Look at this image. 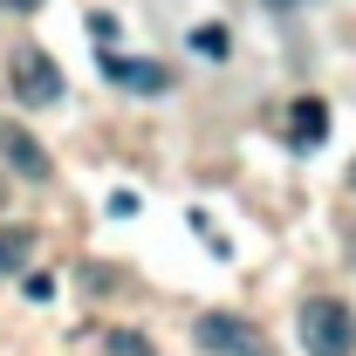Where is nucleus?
I'll list each match as a JSON object with an SVG mask.
<instances>
[{"label":"nucleus","instance_id":"f257e3e1","mask_svg":"<svg viewBox=\"0 0 356 356\" xmlns=\"http://www.w3.org/2000/svg\"><path fill=\"white\" fill-rule=\"evenodd\" d=\"M302 350L309 356H350L356 350V315L336 295H309L302 302Z\"/></svg>","mask_w":356,"mask_h":356},{"label":"nucleus","instance_id":"f03ea898","mask_svg":"<svg viewBox=\"0 0 356 356\" xmlns=\"http://www.w3.org/2000/svg\"><path fill=\"white\" fill-rule=\"evenodd\" d=\"M7 83H14V96H21V103L48 110V103L62 96V69H55V55H42V48H14V62H7Z\"/></svg>","mask_w":356,"mask_h":356},{"label":"nucleus","instance_id":"7ed1b4c3","mask_svg":"<svg viewBox=\"0 0 356 356\" xmlns=\"http://www.w3.org/2000/svg\"><path fill=\"white\" fill-rule=\"evenodd\" d=\"M192 336H199V350H213V356H267L261 329H254V322H240V315H226V309H206Z\"/></svg>","mask_w":356,"mask_h":356},{"label":"nucleus","instance_id":"20e7f679","mask_svg":"<svg viewBox=\"0 0 356 356\" xmlns=\"http://www.w3.org/2000/svg\"><path fill=\"white\" fill-rule=\"evenodd\" d=\"M0 165L14 178H28V185H48V178H55V158L42 151V137L21 131L14 117H0Z\"/></svg>","mask_w":356,"mask_h":356},{"label":"nucleus","instance_id":"39448f33","mask_svg":"<svg viewBox=\"0 0 356 356\" xmlns=\"http://www.w3.org/2000/svg\"><path fill=\"white\" fill-rule=\"evenodd\" d=\"M103 69H110L124 89H137V96H165V89H172V76H165L158 62H124V55H110Z\"/></svg>","mask_w":356,"mask_h":356},{"label":"nucleus","instance_id":"423d86ee","mask_svg":"<svg viewBox=\"0 0 356 356\" xmlns=\"http://www.w3.org/2000/svg\"><path fill=\"white\" fill-rule=\"evenodd\" d=\"M329 137V103L322 96H302L295 103V144H322Z\"/></svg>","mask_w":356,"mask_h":356},{"label":"nucleus","instance_id":"0eeeda50","mask_svg":"<svg viewBox=\"0 0 356 356\" xmlns=\"http://www.w3.org/2000/svg\"><path fill=\"white\" fill-rule=\"evenodd\" d=\"M35 261V233L28 226H0V274H21Z\"/></svg>","mask_w":356,"mask_h":356},{"label":"nucleus","instance_id":"6e6552de","mask_svg":"<svg viewBox=\"0 0 356 356\" xmlns=\"http://www.w3.org/2000/svg\"><path fill=\"white\" fill-rule=\"evenodd\" d=\"M103 356H158V350H151L144 336H131V329H124V336H110V350H103Z\"/></svg>","mask_w":356,"mask_h":356},{"label":"nucleus","instance_id":"1a4fd4ad","mask_svg":"<svg viewBox=\"0 0 356 356\" xmlns=\"http://www.w3.org/2000/svg\"><path fill=\"white\" fill-rule=\"evenodd\" d=\"M192 42L206 48V55H226V28H199V35H192Z\"/></svg>","mask_w":356,"mask_h":356},{"label":"nucleus","instance_id":"9d476101","mask_svg":"<svg viewBox=\"0 0 356 356\" xmlns=\"http://www.w3.org/2000/svg\"><path fill=\"white\" fill-rule=\"evenodd\" d=\"M261 7H274V14H295V7H302V0H261Z\"/></svg>","mask_w":356,"mask_h":356},{"label":"nucleus","instance_id":"9b49d317","mask_svg":"<svg viewBox=\"0 0 356 356\" xmlns=\"http://www.w3.org/2000/svg\"><path fill=\"white\" fill-rule=\"evenodd\" d=\"M0 7H21V14H35V0H0Z\"/></svg>","mask_w":356,"mask_h":356},{"label":"nucleus","instance_id":"f8f14e48","mask_svg":"<svg viewBox=\"0 0 356 356\" xmlns=\"http://www.w3.org/2000/svg\"><path fill=\"white\" fill-rule=\"evenodd\" d=\"M350 185H356V165H350Z\"/></svg>","mask_w":356,"mask_h":356}]
</instances>
